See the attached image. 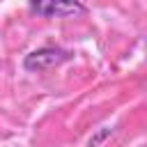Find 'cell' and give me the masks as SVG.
<instances>
[{"label": "cell", "mask_w": 147, "mask_h": 147, "mask_svg": "<svg viewBox=\"0 0 147 147\" xmlns=\"http://www.w3.org/2000/svg\"><path fill=\"white\" fill-rule=\"evenodd\" d=\"M67 60H71V53L69 51H62V48H53V46H44L39 51H32L30 55H25L23 60V67L28 71H46V69H53L57 64H64Z\"/></svg>", "instance_id": "obj_1"}, {"label": "cell", "mask_w": 147, "mask_h": 147, "mask_svg": "<svg viewBox=\"0 0 147 147\" xmlns=\"http://www.w3.org/2000/svg\"><path fill=\"white\" fill-rule=\"evenodd\" d=\"M30 9L41 14V16H48V18H69V16H78V14H85L87 7L80 5V2H30Z\"/></svg>", "instance_id": "obj_2"}]
</instances>
